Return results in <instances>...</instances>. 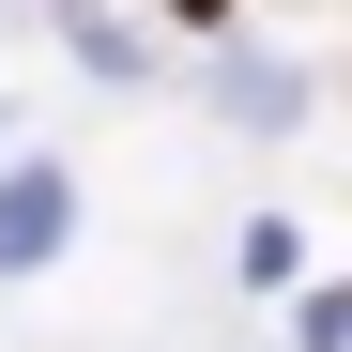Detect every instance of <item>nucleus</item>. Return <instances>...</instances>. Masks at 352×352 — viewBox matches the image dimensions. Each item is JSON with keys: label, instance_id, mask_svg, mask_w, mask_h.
Returning <instances> with one entry per match:
<instances>
[{"label": "nucleus", "instance_id": "1", "mask_svg": "<svg viewBox=\"0 0 352 352\" xmlns=\"http://www.w3.org/2000/svg\"><path fill=\"white\" fill-rule=\"evenodd\" d=\"M77 245V184L62 168H0V276H46Z\"/></svg>", "mask_w": 352, "mask_h": 352}, {"label": "nucleus", "instance_id": "2", "mask_svg": "<svg viewBox=\"0 0 352 352\" xmlns=\"http://www.w3.org/2000/svg\"><path fill=\"white\" fill-rule=\"evenodd\" d=\"M62 46H77V62H92V77H138V62H153V46H138L123 16H107V0H77V16H62Z\"/></svg>", "mask_w": 352, "mask_h": 352}]
</instances>
